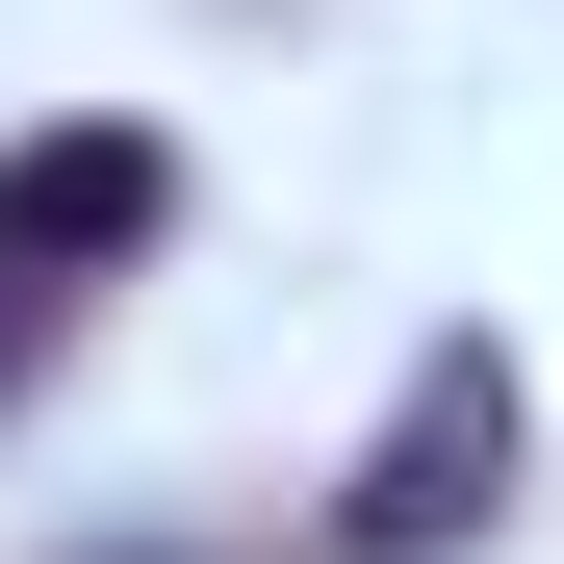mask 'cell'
Listing matches in <instances>:
<instances>
[{
    "mask_svg": "<svg viewBox=\"0 0 564 564\" xmlns=\"http://www.w3.org/2000/svg\"><path fill=\"white\" fill-rule=\"evenodd\" d=\"M180 231V129H129V104H77V129H26L0 154V411H26V359L104 308V282Z\"/></svg>",
    "mask_w": 564,
    "mask_h": 564,
    "instance_id": "cell-1",
    "label": "cell"
},
{
    "mask_svg": "<svg viewBox=\"0 0 564 564\" xmlns=\"http://www.w3.org/2000/svg\"><path fill=\"white\" fill-rule=\"evenodd\" d=\"M488 513H513V359H488V334H436V359H411V411L359 436V488H334V564H462Z\"/></svg>",
    "mask_w": 564,
    "mask_h": 564,
    "instance_id": "cell-2",
    "label": "cell"
}]
</instances>
